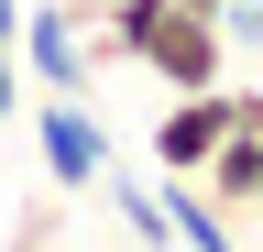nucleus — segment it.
Listing matches in <instances>:
<instances>
[{"instance_id": "nucleus-8", "label": "nucleus", "mask_w": 263, "mask_h": 252, "mask_svg": "<svg viewBox=\"0 0 263 252\" xmlns=\"http://www.w3.org/2000/svg\"><path fill=\"white\" fill-rule=\"evenodd\" d=\"M0 44H22V0H0Z\"/></svg>"}, {"instance_id": "nucleus-6", "label": "nucleus", "mask_w": 263, "mask_h": 252, "mask_svg": "<svg viewBox=\"0 0 263 252\" xmlns=\"http://www.w3.org/2000/svg\"><path fill=\"white\" fill-rule=\"evenodd\" d=\"M22 110V44H0V121Z\"/></svg>"}, {"instance_id": "nucleus-2", "label": "nucleus", "mask_w": 263, "mask_h": 252, "mask_svg": "<svg viewBox=\"0 0 263 252\" xmlns=\"http://www.w3.org/2000/svg\"><path fill=\"white\" fill-rule=\"evenodd\" d=\"M33 153H44V186L55 198H88L110 176V132L88 121V99H44L33 110Z\"/></svg>"}, {"instance_id": "nucleus-9", "label": "nucleus", "mask_w": 263, "mask_h": 252, "mask_svg": "<svg viewBox=\"0 0 263 252\" xmlns=\"http://www.w3.org/2000/svg\"><path fill=\"white\" fill-rule=\"evenodd\" d=\"M197 11H219V22H230V11H252V0H197Z\"/></svg>"}, {"instance_id": "nucleus-1", "label": "nucleus", "mask_w": 263, "mask_h": 252, "mask_svg": "<svg viewBox=\"0 0 263 252\" xmlns=\"http://www.w3.org/2000/svg\"><path fill=\"white\" fill-rule=\"evenodd\" d=\"M241 132V88H176V99L154 110V176H209V153Z\"/></svg>"}, {"instance_id": "nucleus-5", "label": "nucleus", "mask_w": 263, "mask_h": 252, "mask_svg": "<svg viewBox=\"0 0 263 252\" xmlns=\"http://www.w3.org/2000/svg\"><path fill=\"white\" fill-rule=\"evenodd\" d=\"M99 198L121 208V230H132V252H176V219H164V186H143V176H99Z\"/></svg>"}, {"instance_id": "nucleus-3", "label": "nucleus", "mask_w": 263, "mask_h": 252, "mask_svg": "<svg viewBox=\"0 0 263 252\" xmlns=\"http://www.w3.org/2000/svg\"><path fill=\"white\" fill-rule=\"evenodd\" d=\"M22 77L44 99H88V22L66 0H22Z\"/></svg>"}, {"instance_id": "nucleus-10", "label": "nucleus", "mask_w": 263, "mask_h": 252, "mask_svg": "<svg viewBox=\"0 0 263 252\" xmlns=\"http://www.w3.org/2000/svg\"><path fill=\"white\" fill-rule=\"evenodd\" d=\"M88 252H99V241H88Z\"/></svg>"}, {"instance_id": "nucleus-4", "label": "nucleus", "mask_w": 263, "mask_h": 252, "mask_svg": "<svg viewBox=\"0 0 263 252\" xmlns=\"http://www.w3.org/2000/svg\"><path fill=\"white\" fill-rule=\"evenodd\" d=\"M197 186H209L230 219H263V132H230V143L209 153V176H197Z\"/></svg>"}, {"instance_id": "nucleus-7", "label": "nucleus", "mask_w": 263, "mask_h": 252, "mask_svg": "<svg viewBox=\"0 0 263 252\" xmlns=\"http://www.w3.org/2000/svg\"><path fill=\"white\" fill-rule=\"evenodd\" d=\"M230 33H241V44L263 55V0H252V11H230Z\"/></svg>"}]
</instances>
